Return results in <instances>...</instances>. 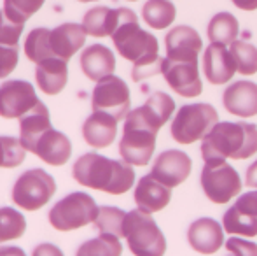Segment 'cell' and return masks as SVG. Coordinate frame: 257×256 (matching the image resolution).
I'll use <instances>...</instances> for the list:
<instances>
[{
    "label": "cell",
    "mask_w": 257,
    "mask_h": 256,
    "mask_svg": "<svg viewBox=\"0 0 257 256\" xmlns=\"http://www.w3.org/2000/svg\"><path fill=\"white\" fill-rule=\"evenodd\" d=\"M75 183L86 188L98 190L110 195H122L132 190L135 172L124 160H110L102 154L86 153L74 163L72 168Z\"/></svg>",
    "instance_id": "obj_1"
},
{
    "label": "cell",
    "mask_w": 257,
    "mask_h": 256,
    "mask_svg": "<svg viewBox=\"0 0 257 256\" xmlns=\"http://www.w3.org/2000/svg\"><path fill=\"white\" fill-rule=\"evenodd\" d=\"M257 153V127L243 121L215 123L201 142L203 161L245 160Z\"/></svg>",
    "instance_id": "obj_2"
},
{
    "label": "cell",
    "mask_w": 257,
    "mask_h": 256,
    "mask_svg": "<svg viewBox=\"0 0 257 256\" xmlns=\"http://www.w3.org/2000/svg\"><path fill=\"white\" fill-rule=\"evenodd\" d=\"M122 237L128 240V247L135 256H163L166 251V240L159 226L140 209L126 212Z\"/></svg>",
    "instance_id": "obj_3"
},
{
    "label": "cell",
    "mask_w": 257,
    "mask_h": 256,
    "mask_svg": "<svg viewBox=\"0 0 257 256\" xmlns=\"http://www.w3.org/2000/svg\"><path fill=\"white\" fill-rule=\"evenodd\" d=\"M219 123V114L210 104H187L175 113L172 121V137L179 144H193L203 139Z\"/></svg>",
    "instance_id": "obj_4"
},
{
    "label": "cell",
    "mask_w": 257,
    "mask_h": 256,
    "mask_svg": "<svg viewBox=\"0 0 257 256\" xmlns=\"http://www.w3.org/2000/svg\"><path fill=\"white\" fill-rule=\"evenodd\" d=\"M100 207L88 193L75 192L61 198L49 211V223L54 230L70 232L95 223Z\"/></svg>",
    "instance_id": "obj_5"
},
{
    "label": "cell",
    "mask_w": 257,
    "mask_h": 256,
    "mask_svg": "<svg viewBox=\"0 0 257 256\" xmlns=\"http://www.w3.org/2000/svg\"><path fill=\"white\" fill-rule=\"evenodd\" d=\"M56 192V183L42 168H30L16 179L13 186V202L25 211H39Z\"/></svg>",
    "instance_id": "obj_6"
},
{
    "label": "cell",
    "mask_w": 257,
    "mask_h": 256,
    "mask_svg": "<svg viewBox=\"0 0 257 256\" xmlns=\"http://www.w3.org/2000/svg\"><path fill=\"white\" fill-rule=\"evenodd\" d=\"M110 39L114 42V48L117 49L119 56H122L124 60L133 63L142 58V56L159 53L158 39L151 32H146L144 28H140L137 14L130 18V20L122 21L115 28L114 34L110 35Z\"/></svg>",
    "instance_id": "obj_7"
},
{
    "label": "cell",
    "mask_w": 257,
    "mask_h": 256,
    "mask_svg": "<svg viewBox=\"0 0 257 256\" xmlns=\"http://www.w3.org/2000/svg\"><path fill=\"white\" fill-rule=\"evenodd\" d=\"M200 183L206 198L213 204H227L241 192L240 174L226 161H205Z\"/></svg>",
    "instance_id": "obj_8"
},
{
    "label": "cell",
    "mask_w": 257,
    "mask_h": 256,
    "mask_svg": "<svg viewBox=\"0 0 257 256\" xmlns=\"http://www.w3.org/2000/svg\"><path fill=\"white\" fill-rule=\"evenodd\" d=\"M156 135H158V132L126 116L124 127H122V137L119 140L121 158L126 163L135 165V167L147 165L154 154Z\"/></svg>",
    "instance_id": "obj_9"
},
{
    "label": "cell",
    "mask_w": 257,
    "mask_h": 256,
    "mask_svg": "<svg viewBox=\"0 0 257 256\" xmlns=\"http://www.w3.org/2000/svg\"><path fill=\"white\" fill-rule=\"evenodd\" d=\"M91 107L96 113H105L114 116L117 121L124 120L130 113V88L121 77L110 74L105 75L96 86L91 95Z\"/></svg>",
    "instance_id": "obj_10"
},
{
    "label": "cell",
    "mask_w": 257,
    "mask_h": 256,
    "mask_svg": "<svg viewBox=\"0 0 257 256\" xmlns=\"http://www.w3.org/2000/svg\"><path fill=\"white\" fill-rule=\"evenodd\" d=\"M200 62L193 60H170L165 56L161 67V74L166 84L180 97L194 99L203 92L200 77Z\"/></svg>",
    "instance_id": "obj_11"
},
{
    "label": "cell",
    "mask_w": 257,
    "mask_h": 256,
    "mask_svg": "<svg viewBox=\"0 0 257 256\" xmlns=\"http://www.w3.org/2000/svg\"><path fill=\"white\" fill-rule=\"evenodd\" d=\"M39 102L32 82L23 79H11L0 84V116L7 120H20Z\"/></svg>",
    "instance_id": "obj_12"
},
{
    "label": "cell",
    "mask_w": 257,
    "mask_h": 256,
    "mask_svg": "<svg viewBox=\"0 0 257 256\" xmlns=\"http://www.w3.org/2000/svg\"><path fill=\"white\" fill-rule=\"evenodd\" d=\"M191 168H193V161L184 151L168 149L156 158L151 176L156 181H159L166 188L172 190L175 186L182 185L189 178Z\"/></svg>",
    "instance_id": "obj_13"
},
{
    "label": "cell",
    "mask_w": 257,
    "mask_h": 256,
    "mask_svg": "<svg viewBox=\"0 0 257 256\" xmlns=\"http://www.w3.org/2000/svg\"><path fill=\"white\" fill-rule=\"evenodd\" d=\"M132 16H135V13L126 9V7L110 9L105 6H96L84 14L81 25L84 27L86 34L91 37H110L115 32V28Z\"/></svg>",
    "instance_id": "obj_14"
},
{
    "label": "cell",
    "mask_w": 257,
    "mask_h": 256,
    "mask_svg": "<svg viewBox=\"0 0 257 256\" xmlns=\"http://www.w3.org/2000/svg\"><path fill=\"white\" fill-rule=\"evenodd\" d=\"M165 42H166V58L200 62L203 42H201L200 34L193 27H187V25L173 27L166 34Z\"/></svg>",
    "instance_id": "obj_15"
},
{
    "label": "cell",
    "mask_w": 257,
    "mask_h": 256,
    "mask_svg": "<svg viewBox=\"0 0 257 256\" xmlns=\"http://www.w3.org/2000/svg\"><path fill=\"white\" fill-rule=\"evenodd\" d=\"M173 113H175V102H173L172 97L165 92H156L147 99L144 106L130 111L126 116L140 121L154 132H159L163 125L172 118Z\"/></svg>",
    "instance_id": "obj_16"
},
{
    "label": "cell",
    "mask_w": 257,
    "mask_h": 256,
    "mask_svg": "<svg viewBox=\"0 0 257 256\" xmlns=\"http://www.w3.org/2000/svg\"><path fill=\"white\" fill-rule=\"evenodd\" d=\"M222 104L227 113L240 118H252L257 114V84L252 81H234L224 90Z\"/></svg>",
    "instance_id": "obj_17"
},
{
    "label": "cell",
    "mask_w": 257,
    "mask_h": 256,
    "mask_svg": "<svg viewBox=\"0 0 257 256\" xmlns=\"http://www.w3.org/2000/svg\"><path fill=\"white\" fill-rule=\"evenodd\" d=\"M203 72L205 77L212 84H226L233 79L236 72L233 55L226 46L210 44L203 53Z\"/></svg>",
    "instance_id": "obj_18"
},
{
    "label": "cell",
    "mask_w": 257,
    "mask_h": 256,
    "mask_svg": "<svg viewBox=\"0 0 257 256\" xmlns=\"http://www.w3.org/2000/svg\"><path fill=\"white\" fill-rule=\"evenodd\" d=\"M86 34L84 27L79 23H61L56 28H53L49 34V42H51V51L58 58L68 60L84 46L86 42Z\"/></svg>",
    "instance_id": "obj_19"
},
{
    "label": "cell",
    "mask_w": 257,
    "mask_h": 256,
    "mask_svg": "<svg viewBox=\"0 0 257 256\" xmlns=\"http://www.w3.org/2000/svg\"><path fill=\"white\" fill-rule=\"evenodd\" d=\"M32 153L37 154L42 161L53 167H61L68 161L72 154V144L65 133L49 128L41 135V139L35 142Z\"/></svg>",
    "instance_id": "obj_20"
},
{
    "label": "cell",
    "mask_w": 257,
    "mask_h": 256,
    "mask_svg": "<svg viewBox=\"0 0 257 256\" xmlns=\"http://www.w3.org/2000/svg\"><path fill=\"white\" fill-rule=\"evenodd\" d=\"M187 240L196 253L213 254L220 249L224 242V233L220 225L212 218L196 219L187 230Z\"/></svg>",
    "instance_id": "obj_21"
},
{
    "label": "cell",
    "mask_w": 257,
    "mask_h": 256,
    "mask_svg": "<svg viewBox=\"0 0 257 256\" xmlns=\"http://www.w3.org/2000/svg\"><path fill=\"white\" fill-rule=\"evenodd\" d=\"M135 204L146 214H153V212L163 211L166 205L170 204V197H172V190L166 188L159 181H156L153 176H144L139 181L135 188Z\"/></svg>",
    "instance_id": "obj_22"
},
{
    "label": "cell",
    "mask_w": 257,
    "mask_h": 256,
    "mask_svg": "<svg viewBox=\"0 0 257 256\" xmlns=\"http://www.w3.org/2000/svg\"><path fill=\"white\" fill-rule=\"evenodd\" d=\"M35 65H37L35 81H37V86L42 93L58 95L60 92H63L68 81V65L65 60L51 56V58H46Z\"/></svg>",
    "instance_id": "obj_23"
},
{
    "label": "cell",
    "mask_w": 257,
    "mask_h": 256,
    "mask_svg": "<svg viewBox=\"0 0 257 256\" xmlns=\"http://www.w3.org/2000/svg\"><path fill=\"white\" fill-rule=\"evenodd\" d=\"M117 123L119 121L110 114L93 111V114L86 118L84 125H82V137L89 146L96 147V149L108 147L117 135Z\"/></svg>",
    "instance_id": "obj_24"
},
{
    "label": "cell",
    "mask_w": 257,
    "mask_h": 256,
    "mask_svg": "<svg viewBox=\"0 0 257 256\" xmlns=\"http://www.w3.org/2000/svg\"><path fill=\"white\" fill-rule=\"evenodd\" d=\"M51 127V118H49V111L44 104L39 100L35 107H32L25 116L20 118V140L27 151L34 149L35 142L41 139L44 132H48Z\"/></svg>",
    "instance_id": "obj_25"
},
{
    "label": "cell",
    "mask_w": 257,
    "mask_h": 256,
    "mask_svg": "<svg viewBox=\"0 0 257 256\" xmlns=\"http://www.w3.org/2000/svg\"><path fill=\"white\" fill-rule=\"evenodd\" d=\"M82 74L91 81H100L105 75L114 74L115 70V56L107 46L91 44L86 48L81 55Z\"/></svg>",
    "instance_id": "obj_26"
},
{
    "label": "cell",
    "mask_w": 257,
    "mask_h": 256,
    "mask_svg": "<svg viewBox=\"0 0 257 256\" xmlns=\"http://www.w3.org/2000/svg\"><path fill=\"white\" fill-rule=\"evenodd\" d=\"M238 32H240V25L231 13H217L206 28L210 42L220 46H229L231 42L236 41Z\"/></svg>",
    "instance_id": "obj_27"
},
{
    "label": "cell",
    "mask_w": 257,
    "mask_h": 256,
    "mask_svg": "<svg viewBox=\"0 0 257 256\" xmlns=\"http://www.w3.org/2000/svg\"><path fill=\"white\" fill-rule=\"evenodd\" d=\"M177 16L175 4L172 0H147L142 7V20L147 27L163 30L173 25Z\"/></svg>",
    "instance_id": "obj_28"
},
{
    "label": "cell",
    "mask_w": 257,
    "mask_h": 256,
    "mask_svg": "<svg viewBox=\"0 0 257 256\" xmlns=\"http://www.w3.org/2000/svg\"><path fill=\"white\" fill-rule=\"evenodd\" d=\"M49 34L51 30L48 28H34L30 34L25 39V55L30 62L39 63L46 58H51L53 51H51V42H49Z\"/></svg>",
    "instance_id": "obj_29"
},
{
    "label": "cell",
    "mask_w": 257,
    "mask_h": 256,
    "mask_svg": "<svg viewBox=\"0 0 257 256\" xmlns=\"http://www.w3.org/2000/svg\"><path fill=\"white\" fill-rule=\"evenodd\" d=\"M122 246L112 233H100V237L81 244L75 256H121Z\"/></svg>",
    "instance_id": "obj_30"
},
{
    "label": "cell",
    "mask_w": 257,
    "mask_h": 256,
    "mask_svg": "<svg viewBox=\"0 0 257 256\" xmlns=\"http://www.w3.org/2000/svg\"><path fill=\"white\" fill-rule=\"evenodd\" d=\"M224 230L231 235L255 237L257 235V218L240 212L236 207H229L222 218Z\"/></svg>",
    "instance_id": "obj_31"
},
{
    "label": "cell",
    "mask_w": 257,
    "mask_h": 256,
    "mask_svg": "<svg viewBox=\"0 0 257 256\" xmlns=\"http://www.w3.org/2000/svg\"><path fill=\"white\" fill-rule=\"evenodd\" d=\"M236 72L241 75H254L257 72V48L247 41H234L229 44Z\"/></svg>",
    "instance_id": "obj_32"
},
{
    "label": "cell",
    "mask_w": 257,
    "mask_h": 256,
    "mask_svg": "<svg viewBox=\"0 0 257 256\" xmlns=\"http://www.w3.org/2000/svg\"><path fill=\"white\" fill-rule=\"evenodd\" d=\"M27 230L25 216L13 207L0 209V242L20 239Z\"/></svg>",
    "instance_id": "obj_33"
},
{
    "label": "cell",
    "mask_w": 257,
    "mask_h": 256,
    "mask_svg": "<svg viewBox=\"0 0 257 256\" xmlns=\"http://www.w3.org/2000/svg\"><path fill=\"white\" fill-rule=\"evenodd\" d=\"M46 0H4V16L13 23L25 25L42 6Z\"/></svg>",
    "instance_id": "obj_34"
},
{
    "label": "cell",
    "mask_w": 257,
    "mask_h": 256,
    "mask_svg": "<svg viewBox=\"0 0 257 256\" xmlns=\"http://www.w3.org/2000/svg\"><path fill=\"white\" fill-rule=\"evenodd\" d=\"M126 212L117 207L105 205L100 207L98 216L95 219V226L100 233H112L115 237H122V226H124Z\"/></svg>",
    "instance_id": "obj_35"
},
{
    "label": "cell",
    "mask_w": 257,
    "mask_h": 256,
    "mask_svg": "<svg viewBox=\"0 0 257 256\" xmlns=\"http://www.w3.org/2000/svg\"><path fill=\"white\" fill-rule=\"evenodd\" d=\"M27 156V149L20 139L14 137H0V167L14 168L21 165Z\"/></svg>",
    "instance_id": "obj_36"
},
{
    "label": "cell",
    "mask_w": 257,
    "mask_h": 256,
    "mask_svg": "<svg viewBox=\"0 0 257 256\" xmlns=\"http://www.w3.org/2000/svg\"><path fill=\"white\" fill-rule=\"evenodd\" d=\"M163 56H159V53H154V55H147L142 56L140 60H137L133 63L132 68V79L135 82H140L144 79H149L153 75L161 74V67H163Z\"/></svg>",
    "instance_id": "obj_37"
},
{
    "label": "cell",
    "mask_w": 257,
    "mask_h": 256,
    "mask_svg": "<svg viewBox=\"0 0 257 256\" xmlns=\"http://www.w3.org/2000/svg\"><path fill=\"white\" fill-rule=\"evenodd\" d=\"M18 60H20L18 46L0 44V79H6L16 68Z\"/></svg>",
    "instance_id": "obj_38"
},
{
    "label": "cell",
    "mask_w": 257,
    "mask_h": 256,
    "mask_svg": "<svg viewBox=\"0 0 257 256\" xmlns=\"http://www.w3.org/2000/svg\"><path fill=\"white\" fill-rule=\"evenodd\" d=\"M226 249L233 256H257V244L245 239H238V237L227 239Z\"/></svg>",
    "instance_id": "obj_39"
},
{
    "label": "cell",
    "mask_w": 257,
    "mask_h": 256,
    "mask_svg": "<svg viewBox=\"0 0 257 256\" xmlns=\"http://www.w3.org/2000/svg\"><path fill=\"white\" fill-rule=\"evenodd\" d=\"M32 256H63V253L54 244H39L34 249Z\"/></svg>",
    "instance_id": "obj_40"
},
{
    "label": "cell",
    "mask_w": 257,
    "mask_h": 256,
    "mask_svg": "<svg viewBox=\"0 0 257 256\" xmlns=\"http://www.w3.org/2000/svg\"><path fill=\"white\" fill-rule=\"evenodd\" d=\"M245 185L257 190V160L250 165V167H248L247 176H245Z\"/></svg>",
    "instance_id": "obj_41"
},
{
    "label": "cell",
    "mask_w": 257,
    "mask_h": 256,
    "mask_svg": "<svg viewBox=\"0 0 257 256\" xmlns=\"http://www.w3.org/2000/svg\"><path fill=\"white\" fill-rule=\"evenodd\" d=\"M231 2L241 11H255L257 9V0H231Z\"/></svg>",
    "instance_id": "obj_42"
},
{
    "label": "cell",
    "mask_w": 257,
    "mask_h": 256,
    "mask_svg": "<svg viewBox=\"0 0 257 256\" xmlns=\"http://www.w3.org/2000/svg\"><path fill=\"white\" fill-rule=\"evenodd\" d=\"M0 256H27L23 253V249L14 246H7V247H0Z\"/></svg>",
    "instance_id": "obj_43"
},
{
    "label": "cell",
    "mask_w": 257,
    "mask_h": 256,
    "mask_svg": "<svg viewBox=\"0 0 257 256\" xmlns=\"http://www.w3.org/2000/svg\"><path fill=\"white\" fill-rule=\"evenodd\" d=\"M6 21H7V18L4 16V13H2V11H0V30H2V27H4V25H6Z\"/></svg>",
    "instance_id": "obj_44"
},
{
    "label": "cell",
    "mask_w": 257,
    "mask_h": 256,
    "mask_svg": "<svg viewBox=\"0 0 257 256\" xmlns=\"http://www.w3.org/2000/svg\"><path fill=\"white\" fill-rule=\"evenodd\" d=\"M79 2H82V4H84V2H96V0H79Z\"/></svg>",
    "instance_id": "obj_45"
},
{
    "label": "cell",
    "mask_w": 257,
    "mask_h": 256,
    "mask_svg": "<svg viewBox=\"0 0 257 256\" xmlns=\"http://www.w3.org/2000/svg\"><path fill=\"white\" fill-rule=\"evenodd\" d=\"M128 2H137V0H128Z\"/></svg>",
    "instance_id": "obj_46"
}]
</instances>
